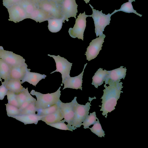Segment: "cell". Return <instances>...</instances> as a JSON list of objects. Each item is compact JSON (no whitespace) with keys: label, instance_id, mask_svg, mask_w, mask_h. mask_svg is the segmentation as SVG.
I'll use <instances>...</instances> for the list:
<instances>
[{"label":"cell","instance_id":"obj_1","mask_svg":"<svg viewBox=\"0 0 148 148\" xmlns=\"http://www.w3.org/2000/svg\"><path fill=\"white\" fill-rule=\"evenodd\" d=\"M122 82H109L107 84L104 85L105 89L103 90V94L101 99L102 105L99 106L101 107L100 111L103 112L102 114L107 118L108 113H110L115 109L117 101L119 99L120 94L123 92L121 91L123 86Z\"/></svg>","mask_w":148,"mask_h":148},{"label":"cell","instance_id":"obj_2","mask_svg":"<svg viewBox=\"0 0 148 148\" xmlns=\"http://www.w3.org/2000/svg\"><path fill=\"white\" fill-rule=\"evenodd\" d=\"M60 86L55 92L46 94L32 90L30 93L35 96L36 97L37 100L35 103L36 110L44 109L57 103L60 100Z\"/></svg>","mask_w":148,"mask_h":148},{"label":"cell","instance_id":"obj_3","mask_svg":"<svg viewBox=\"0 0 148 148\" xmlns=\"http://www.w3.org/2000/svg\"><path fill=\"white\" fill-rule=\"evenodd\" d=\"M92 11V14L91 15L94 21L95 26V32L96 36L102 35L104 31V29L106 26L109 25L110 23L111 16L116 13L114 11L111 14L109 13L106 15L102 13L101 10L99 11L93 8V7L89 4Z\"/></svg>","mask_w":148,"mask_h":148},{"label":"cell","instance_id":"obj_4","mask_svg":"<svg viewBox=\"0 0 148 148\" xmlns=\"http://www.w3.org/2000/svg\"><path fill=\"white\" fill-rule=\"evenodd\" d=\"M88 102L85 105L79 104L76 100L75 101L74 106V116L71 126L74 127H79L88 115L90 109L91 101Z\"/></svg>","mask_w":148,"mask_h":148},{"label":"cell","instance_id":"obj_5","mask_svg":"<svg viewBox=\"0 0 148 148\" xmlns=\"http://www.w3.org/2000/svg\"><path fill=\"white\" fill-rule=\"evenodd\" d=\"M91 17V15L86 14L84 11L82 14L80 13L76 19L75 24L73 28H69L68 32L72 38L82 40H83L84 33L86 26V19L87 17Z\"/></svg>","mask_w":148,"mask_h":148},{"label":"cell","instance_id":"obj_6","mask_svg":"<svg viewBox=\"0 0 148 148\" xmlns=\"http://www.w3.org/2000/svg\"><path fill=\"white\" fill-rule=\"evenodd\" d=\"M48 56L52 57L56 63V70L50 73L51 74L56 72L60 73L62 75V82L66 77L70 76V72L72 63L69 62L66 59L59 55L56 56L48 54Z\"/></svg>","mask_w":148,"mask_h":148},{"label":"cell","instance_id":"obj_7","mask_svg":"<svg viewBox=\"0 0 148 148\" xmlns=\"http://www.w3.org/2000/svg\"><path fill=\"white\" fill-rule=\"evenodd\" d=\"M38 8L49 13L53 17L60 18L63 17L61 5L49 0H42L37 3Z\"/></svg>","mask_w":148,"mask_h":148},{"label":"cell","instance_id":"obj_8","mask_svg":"<svg viewBox=\"0 0 148 148\" xmlns=\"http://www.w3.org/2000/svg\"><path fill=\"white\" fill-rule=\"evenodd\" d=\"M105 37V35L103 34L99 37L92 40L90 42L85 54L86 59L88 61L94 59L97 56L100 51L101 50Z\"/></svg>","mask_w":148,"mask_h":148},{"label":"cell","instance_id":"obj_9","mask_svg":"<svg viewBox=\"0 0 148 148\" xmlns=\"http://www.w3.org/2000/svg\"><path fill=\"white\" fill-rule=\"evenodd\" d=\"M0 58L10 67L23 64L25 61V59L21 56L4 49H0Z\"/></svg>","mask_w":148,"mask_h":148},{"label":"cell","instance_id":"obj_10","mask_svg":"<svg viewBox=\"0 0 148 148\" xmlns=\"http://www.w3.org/2000/svg\"><path fill=\"white\" fill-rule=\"evenodd\" d=\"M77 98L76 97H75L74 99L69 103H63L60 100L57 103L63 114L64 121L71 127H73L71 125L74 116V103Z\"/></svg>","mask_w":148,"mask_h":148},{"label":"cell","instance_id":"obj_11","mask_svg":"<svg viewBox=\"0 0 148 148\" xmlns=\"http://www.w3.org/2000/svg\"><path fill=\"white\" fill-rule=\"evenodd\" d=\"M63 16L67 21L69 18L74 17L76 19L78 5L75 0H63L61 5Z\"/></svg>","mask_w":148,"mask_h":148},{"label":"cell","instance_id":"obj_12","mask_svg":"<svg viewBox=\"0 0 148 148\" xmlns=\"http://www.w3.org/2000/svg\"><path fill=\"white\" fill-rule=\"evenodd\" d=\"M7 9L9 14V21L16 23L28 18L27 13L18 4L13 5Z\"/></svg>","mask_w":148,"mask_h":148},{"label":"cell","instance_id":"obj_13","mask_svg":"<svg viewBox=\"0 0 148 148\" xmlns=\"http://www.w3.org/2000/svg\"><path fill=\"white\" fill-rule=\"evenodd\" d=\"M87 64V63H86L85 64L82 71L79 75L74 77H71L69 76L62 82L61 85L62 86L63 84H64L63 90L68 88L76 89H79L82 90L83 76L84 69Z\"/></svg>","mask_w":148,"mask_h":148},{"label":"cell","instance_id":"obj_14","mask_svg":"<svg viewBox=\"0 0 148 148\" xmlns=\"http://www.w3.org/2000/svg\"><path fill=\"white\" fill-rule=\"evenodd\" d=\"M121 66L119 68L108 71V74L106 76L105 80V84H107L109 82H120L121 79H124L126 75L127 69Z\"/></svg>","mask_w":148,"mask_h":148},{"label":"cell","instance_id":"obj_15","mask_svg":"<svg viewBox=\"0 0 148 148\" xmlns=\"http://www.w3.org/2000/svg\"><path fill=\"white\" fill-rule=\"evenodd\" d=\"M31 69H27L26 73L23 79L21 80V83L22 84L25 82H27L33 85H36L42 79H45L46 77V75L45 74H41L40 73L31 72Z\"/></svg>","mask_w":148,"mask_h":148},{"label":"cell","instance_id":"obj_16","mask_svg":"<svg viewBox=\"0 0 148 148\" xmlns=\"http://www.w3.org/2000/svg\"><path fill=\"white\" fill-rule=\"evenodd\" d=\"M27 64H23L11 67L10 78L21 80L24 77L28 69Z\"/></svg>","mask_w":148,"mask_h":148},{"label":"cell","instance_id":"obj_17","mask_svg":"<svg viewBox=\"0 0 148 148\" xmlns=\"http://www.w3.org/2000/svg\"><path fill=\"white\" fill-rule=\"evenodd\" d=\"M54 17L46 11L37 8L35 9L29 16L30 18L39 23L47 21L49 19Z\"/></svg>","mask_w":148,"mask_h":148},{"label":"cell","instance_id":"obj_18","mask_svg":"<svg viewBox=\"0 0 148 148\" xmlns=\"http://www.w3.org/2000/svg\"><path fill=\"white\" fill-rule=\"evenodd\" d=\"M3 82L8 90L16 94L21 92L24 88L21 85V80L19 79L10 78Z\"/></svg>","mask_w":148,"mask_h":148},{"label":"cell","instance_id":"obj_19","mask_svg":"<svg viewBox=\"0 0 148 148\" xmlns=\"http://www.w3.org/2000/svg\"><path fill=\"white\" fill-rule=\"evenodd\" d=\"M42 116L35 114L19 115L12 117L23 123L25 125L33 123L36 125L38 121L40 120Z\"/></svg>","mask_w":148,"mask_h":148},{"label":"cell","instance_id":"obj_20","mask_svg":"<svg viewBox=\"0 0 148 148\" xmlns=\"http://www.w3.org/2000/svg\"><path fill=\"white\" fill-rule=\"evenodd\" d=\"M64 118V116L59 107L55 112L45 116L41 119L47 125L49 124L56 123L61 121Z\"/></svg>","mask_w":148,"mask_h":148},{"label":"cell","instance_id":"obj_21","mask_svg":"<svg viewBox=\"0 0 148 148\" xmlns=\"http://www.w3.org/2000/svg\"><path fill=\"white\" fill-rule=\"evenodd\" d=\"M108 71L103 70V69L99 68L95 73L92 77V84L96 88L103 84L106 76L108 74Z\"/></svg>","mask_w":148,"mask_h":148},{"label":"cell","instance_id":"obj_22","mask_svg":"<svg viewBox=\"0 0 148 148\" xmlns=\"http://www.w3.org/2000/svg\"><path fill=\"white\" fill-rule=\"evenodd\" d=\"M65 20L64 16L60 18H53L49 19L47 21L49 30L52 33L59 32L62 28V23H65Z\"/></svg>","mask_w":148,"mask_h":148},{"label":"cell","instance_id":"obj_23","mask_svg":"<svg viewBox=\"0 0 148 148\" xmlns=\"http://www.w3.org/2000/svg\"><path fill=\"white\" fill-rule=\"evenodd\" d=\"M17 4L19 5L25 10L28 17L29 15L38 8L37 4L33 0H21Z\"/></svg>","mask_w":148,"mask_h":148},{"label":"cell","instance_id":"obj_24","mask_svg":"<svg viewBox=\"0 0 148 148\" xmlns=\"http://www.w3.org/2000/svg\"><path fill=\"white\" fill-rule=\"evenodd\" d=\"M11 67L5 61L0 58V78L5 81L10 78Z\"/></svg>","mask_w":148,"mask_h":148},{"label":"cell","instance_id":"obj_25","mask_svg":"<svg viewBox=\"0 0 148 148\" xmlns=\"http://www.w3.org/2000/svg\"><path fill=\"white\" fill-rule=\"evenodd\" d=\"M114 11L116 12L121 11L129 13H133L140 17L142 16V15L138 13L136 10L134 9L132 3L129 1L123 3L119 9L115 10Z\"/></svg>","mask_w":148,"mask_h":148},{"label":"cell","instance_id":"obj_26","mask_svg":"<svg viewBox=\"0 0 148 148\" xmlns=\"http://www.w3.org/2000/svg\"><path fill=\"white\" fill-rule=\"evenodd\" d=\"M97 120L94 124L93 126L91 128H89L91 131L99 137H104L105 135L104 131L103 130L101 125L98 118Z\"/></svg>","mask_w":148,"mask_h":148},{"label":"cell","instance_id":"obj_27","mask_svg":"<svg viewBox=\"0 0 148 148\" xmlns=\"http://www.w3.org/2000/svg\"><path fill=\"white\" fill-rule=\"evenodd\" d=\"M31 95L29 92L27 87L26 88L24 87L23 90L21 92L16 94V98L20 107Z\"/></svg>","mask_w":148,"mask_h":148},{"label":"cell","instance_id":"obj_28","mask_svg":"<svg viewBox=\"0 0 148 148\" xmlns=\"http://www.w3.org/2000/svg\"><path fill=\"white\" fill-rule=\"evenodd\" d=\"M59 108V106L57 103L48 108L37 110L36 114L39 116H45L55 112Z\"/></svg>","mask_w":148,"mask_h":148},{"label":"cell","instance_id":"obj_29","mask_svg":"<svg viewBox=\"0 0 148 148\" xmlns=\"http://www.w3.org/2000/svg\"><path fill=\"white\" fill-rule=\"evenodd\" d=\"M64 120H62L60 121L52 124H49L48 125L56 128L62 130H68L73 131V130L77 129V128L71 127L68 124L66 125L64 123Z\"/></svg>","mask_w":148,"mask_h":148},{"label":"cell","instance_id":"obj_30","mask_svg":"<svg viewBox=\"0 0 148 148\" xmlns=\"http://www.w3.org/2000/svg\"><path fill=\"white\" fill-rule=\"evenodd\" d=\"M97 119L95 112L90 113L82 123V125L84 126V128L85 129L88 128L89 126L94 124Z\"/></svg>","mask_w":148,"mask_h":148},{"label":"cell","instance_id":"obj_31","mask_svg":"<svg viewBox=\"0 0 148 148\" xmlns=\"http://www.w3.org/2000/svg\"><path fill=\"white\" fill-rule=\"evenodd\" d=\"M5 105L6 106L7 114L8 116L12 117L20 114V111L18 108L8 103Z\"/></svg>","mask_w":148,"mask_h":148},{"label":"cell","instance_id":"obj_32","mask_svg":"<svg viewBox=\"0 0 148 148\" xmlns=\"http://www.w3.org/2000/svg\"><path fill=\"white\" fill-rule=\"evenodd\" d=\"M36 101L32 102L26 108L21 111L19 115L36 114L37 111L35 104Z\"/></svg>","mask_w":148,"mask_h":148},{"label":"cell","instance_id":"obj_33","mask_svg":"<svg viewBox=\"0 0 148 148\" xmlns=\"http://www.w3.org/2000/svg\"><path fill=\"white\" fill-rule=\"evenodd\" d=\"M6 95L8 100V103L19 108L20 106L16 98V94L8 90Z\"/></svg>","mask_w":148,"mask_h":148},{"label":"cell","instance_id":"obj_34","mask_svg":"<svg viewBox=\"0 0 148 148\" xmlns=\"http://www.w3.org/2000/svg\"><path fill=\"white\" fill-rule=\"evenodd\" d=\"M21 0H3V4L6 8L17 4Z\"/></svg>","mask_w":148,"mask_h":148},{"label":"cell","instance_id":"obj_35","mask_svg":"<svg viewBox=\"0 0 148 148\" xmlns=\"http://www.w3.org/2000/svg\"><path fill=\"white\" fill-rule=\"evenodd\" d=\"M36 99L31 95L26 101L24 102L20 106L19 109L20 112L26 108L30 103L36 100Z\"/></svg>","mask_w":148,"mask_h":148},{"label":"cell","instance_id":"obj_36","mask_svg":"<svg viewBox=\"0 0 148 148\" xmlns=\"http://www.w3.org/2000/svg\"><path fill=\"white\" fill-rule=\"evenodd\" d=\"M2 84L0 86V99L2 100L5 96L6 95L8 90L4 86L3 82H1Z\"/></svg>","mask_w":148,"mask_h":148},{"label":"cell","instance_id":"obj_37","mask_svg":"<svg viewBox=\"0 0 148 148\" xmlns=\"http://www.w3.org/2000/svg\"><path fill=\"white\" fill-rule=\"evenodd\" d=\"M53 1L58 4L61 5L63 0H49Z\"/></svg>","mask_w":148,"mask_h":148},{"label":"cell","instance_id":"obj_38","mask_svg":"<svg viewBox=\"0 0 148 148\" xmlns=\"http://www.w3.org/2000/svg\"><path fill=\"white\" fill-rule=\"evenodd\" d=\"M37 4V3L39 2L40 1L42 0H33Z\"/></svg>","mask_w":148,"mask_h":148},{"label":"cell","instance_id":"obj_39","mask_svg":"<svg viewBox=\"0 0 148 148\" xmlns=\"http://www.w3.org/2000/svg\"><path fill=\"white\" fill-rule=\"evenodd\" d=\"M85 2V3L87 4L88 3H89L90 0H84Z\"/></svg>","mask_w":148,"mask_h":148},{"label":"cell","instance_id":"obj_40","mask_svg":"<svg viewBox=\"0 0 148 148\" xmlns=\"http://www.w3.org/2000/svg\"><path fill=\"white\" fill-rule=\"evenodd\" d=\"M128 1L130 2H131V3H132V2H133V1H135V0H128Z\"/></svg>","mask_w":148,"mask_h":148},{"label":"cell","instance_id":"obj_41","mask_svg":"<svg viewBox=\"0 0 148 148\" xmlns=\"http://www.w3.org/2000/svg\"><path fill=\"white\" fill-rule=\"evenodd\" d=\"M3 47L2 46H0V49H3Z\"/></svg>","mask_w":148,"mask_h":148},{"label":"cell","instance_id":"obj_42","mask_svg":"<svg viewBox=\"0 0 148 148\" xmlns=\"http://www.w3.org/2000/svg\"><path fill=\"white\" fill-rule=\"evenodd\" d=\"M0 81H1V82H2V79L1 78H0Z\"/></svg>","mask_w":148,"mask_h":148}]
</instances>
